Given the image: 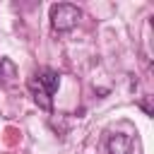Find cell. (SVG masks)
I'll use <instances>...</instances> for the list:
<instances>
[{
	"instance_id": "1",
	"label": "cell",
	"mask_w": 154,
	"mask_h": 154,
	"mask_svg": "<svg viewBox=\"0 0 154 154\" xmlns=\"http://www.w3.org/2000/svg\"><path fill=\"white\" fill-rule=\"evenodd\" d=\"M58 84H60V75L51 67H41L29 77V89L34 94V101L43 111L53 108V94L58 91Z\"/></svg>"
},
{
	"instance_id": "2",
	"label": "cell",
	"mask_w": 154,
	"mask_h": 154,
	"mask_svg": "<svg viewBox=\"0 0 154 154\" xmlns=\"http://www.w3.org/2000/svg\"><path fill=\"white\" fill-rule=\"evenodd\" d=\"M82 12L77 5H70V2H58L51 7V26L58 31V34H65V31H72L79 22Z\"/></svg>"
},
{
	"instance_id": "3",
	"label": "cell",
	"mask_w": 154,
	"mask_h": 154,
	"mask_svg": "<svg viewBox=\"0 0 154 154\" xmlns=\"http://www.w3.org/2000/svg\"><path fill=\"white\" fill-rule=\"evenodd\" d=\"M106 147H108V154H132V137L116 132V135L108 137Z\"/></svg>"
},
{
	"instance_id": "4",
	"label": "cell",
	"mask_w": 154,
	"mask_h": 154,
	"mask_svg": "<svg viewBox=\"0 0 154 154\" xmlns=\"http://www.w3.org/2000/svg\"><path fill=\"white\" fill-rule=\"evenodd\" d=\"M14 75H17V70H14L12 60H7V58H0V84L10 82Z\"/></svg>"
}]
</instances>
